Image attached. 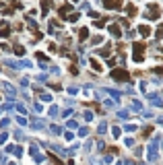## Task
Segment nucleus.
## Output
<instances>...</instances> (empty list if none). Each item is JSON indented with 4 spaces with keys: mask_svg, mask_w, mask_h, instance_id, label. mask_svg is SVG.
Listing matches in <instances>:
<instances>
[{
    "mask_svg": "<svg viewBox=\"0 0 163 165\" xmlns=\"http://www.w3.org/2000/svg\"><path fill=\"white\" fill-rule=\"evenodd\" d=\"M111 79L120 81V83H126V81H130V72H126L124 68H114L111 70Z\"/></svg>",
    "mask_w": 163,
    "mask_h": 165,
    "instance_id": "1",
    "label": "nucleus"
},
{
    "mask_svg": "<svg viewBox=\"0 0 163 165\" xmlns=\"http://www.w3.org/2000/svg\"><path fill=\"white\" fill-rule=\"evenodd\" d=\"M142 50H144V43H134V62H142V58H144V54H142Z\"/></svg>",
    "mask_w": 163,
    "mask_h": 165,
    "instance_id": "2",
    "label": "nucleus"
},
{
    "mask_svg": "<svg viewBox=\"0 0 163 165\" xmlns=\"http://www.w3.org/2000/svg\"><path fill=\"white\" fill-rule=\"evenodd\" d=\"M105 8H109V11H111V8H116V11H118V8H122V0H105Z\"/></svg>",
    "mask_w": 163,
    "mask_h": 165,
    "instance_id": "3",
    "label": "nucleus"
},
{
    "mask_svg": "<svg viewBox=\"0 0 163 165\" xmlns=\"http://www.w3.org/2000/svg\"><path fill=\"white\" fill-rule=\"evenodd\" d=\"M149 19H159V6L157 4H151V17Z\"/></svg>",
    "mask_w": 163,
    "mask_h": 165,
    "instance_id": "4",
    "label": "nucleus"
},
{
    "mask_svg": "<svg viewBox=\"0 0 163 165\" xmlns=\"http://www.w3.org/2000/svg\"><path fill=\"white\" fill-rule=\"evenodd\" d=\"M109 33H111L114 37H120V35H122V33H120V27H118V25H109Z\"/></svg>",
    "mask_w": 163,
    "mask_h": 165,
    "instance_id": "5",
    "label": "nucleus"
},
{
    "mask_svg": "<svg viewBox=\"0 0 163 165\" xmlns=\"http://www.w3.org/2000/svg\"><path fill=\"white\" fill-rule=\"evenodd\" d=\"M87 37H89V29H87V27H83V29L79 31V39H81V41H85Z\"/></svg>",
    "mask_w": 163,
    "mask_h": 165,
    "instance_id": "6",
    "label": "nucleus"
},
{
    "mask_svg": "<svg viewBox=\"0 0 163 165\" xmlns=\"http://www.w3.org/2000/svg\"><path fill=\"white\" fill-rule=\"evenodd\" d=\"M68 13H70V4H62V6H60V15H68Z\"/></svg>",
    "mask_w": 163,
    "mask_h": 165,
    "instance_id": "7",
    "label": "nucleus"
},
{
    "mask_svg": "<svg viewBox=\"0 0 163 165\" xmlns=\"http://www.w3.org/2000/svg\"><path fill=\"white\" fill-rule=\"evenodd\" d=\"M140 35L149 37V35H151V27H147V25H142V27H140Z\"/></svg>",
    "mask_w": 163,
    "mask_h": 165,
    "instance_id": "8",
    "label": "nucleus"
},
{
    "mask_svg": "<svg viewBox=\"0 0 163 165\" xmlns=\"http://www.w3.org/2000/svg\"><path fill=\"white\" fill-rule=\"evenodd\" d=\"M48 157H50V159H52V161H54V165H64V163H62V161H60V159L56 157V155H52V153H48Z\"/></svg>",
    "mask_w": 163,
    "mask_h": 165,
    "instance_id": "9",
    "label": "nucleus"
},
{
    "mask_svg": "<svg viewBox=\"0 0 163 165\" xmlns=\"http://www.w3.org/2000/svg\"><path fill=\"white\" fill-rule=\"evenodd\" d=\"M91 66L95 68V70H101V64H99V62H95V60H91Z\"/></svg>",
    "mask_w": 163,
    "mask_h": 165,
    "instance_id": "10",
    "label": "nucleus"
},
{
    "mask_svg": "<svg viewBox=\"0 0 163 165\" xmlns=\"http://www.w3.org/2000/svg\"><path fill=\"white\" fill-rule=\"evenodd\" d=\"M128 15H136V8L132 4H128Z\"/></svg>",
    "mask_w": 163,
    "mask_h": 165,
    "instance_id": "11",
    "label": "nucleus"
}]
</instances>
